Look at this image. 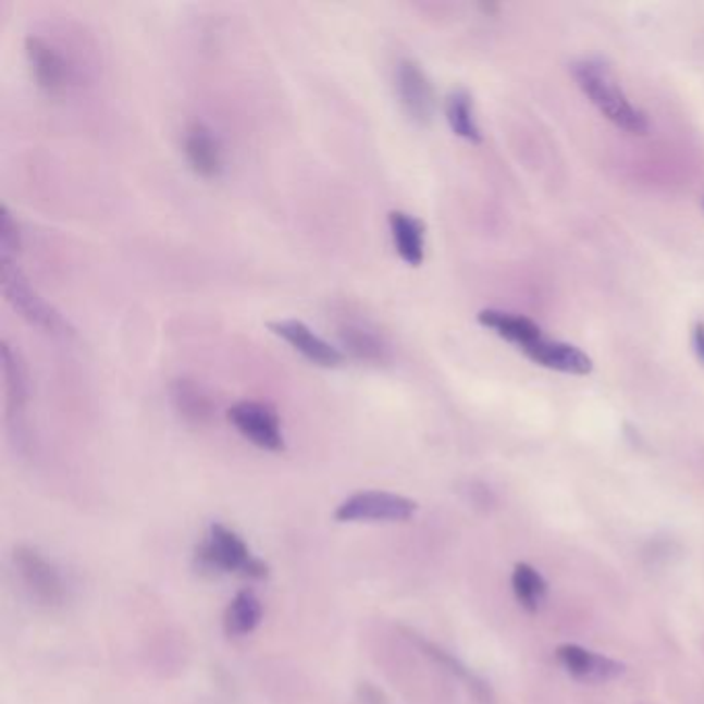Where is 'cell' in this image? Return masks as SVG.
<instances>
[{
  "instance_id": "cell-1",
  "label": "cell",
  "mask_w": 704,
  "mask_h": 704,
  "mask_svg": "<svg viewBox=\"0 0 704 704\" xmlns=\"http://www.w3.org/2000/svg\"><path fill=\"white\" fill-rule=\"evenodd\" d=\"M572 77L583 91L584 98L591 101L607 121L622 128L628 135H646V114L628 100L625 89L604 61L583 59L575 62Z\"/></svg>"
},
{
  "instance_id": "cell-2",
  "label": "cell",
  "mask_w": 704,
  "mask_h": 704,
  "mask_svg": "<svg viewBox=\"0 0 704 704\" xmlns=\"http://www.w3.org/2000/svg\"><path fill=\"white\" fill-rule=\"evenodd\" d=\"M195 558L201 570L213 575L236 572L250 579H264L269 575V566L255 558L248 545L232 529L220 523L211 524L209 535L199 545Z\"/></svg>"
},
{
  "instance_id": "cell-3",
  "label": "cell",
  "mask_w": 704,
  "mask_h": 704,
  "mask_svg": "<svg viewBox=\"0 0 704 704\" xmlns=\"http://www.w3.org/2000/svg\"><path fill=\"white\" fill-rule=\"evenodd\" d=\"M0 277H2V294L21 317L36 329L52 337L71 335V326L64 321L59 310L41 298L40 294L27 282L20 264L13 259H0Z\"/></svg>"
},
{
  "instance_id": "cell-4",
  "label": "cell",
  "mask_w": 704,
  "mask_h": 704,
  "mask_svg": "<svg viewBox=\"0 0 704 704\" xmlns=\"http://www.w3.org/2000/svg\"><path fill=\"white\" fill-rule=\"evenodd\" d=\"M418 510V504L391 492H358L339 504L335 519L339 523H397L409 521Z\"/></svg>"
},
{
  "instance_id": "cell-5",
  "label": "cell",
  "mask_w": 704,
  "mask_h": 704,
  "mask_svg": "<svg viewBox=\"0 0 704 704\" xmlns=\"http://www.w3.org/2000/svg\"><path fill=\"white\" fill-rule=\"evenodd\" d=\"M227 420L248 443L262 450L280 453L285 448L282 420L277 409L269 403L240 402L227 409Z\"/></svg>"
},
{
  "instance_id": "cell-6",
  "label": "cell",
  "mask_w": 704,
  "mask_h": 704,
  "mask_svg": "<svg viewBox=\"0 0 704 704\" xmlns=\"http://www.w3.org/2000/svg\"><path fill=\"white\" fill-rule=\"evenodd\" d=\"M395 89L407 119L428 126L436 112V94L420 62L402 59L395 69Z\"/></svg>"
},
{
  "instance_id": "cell-7",
  "label": "cell",
  "mask_w": 704,
  "mask_h": 704,
  "mask_svg": "<svg viewBox=\"0 0 704 704\" xmlns=\"http://www.w3.org/2000/svg\"><path fill=\"white\" fill-rule=\"evenodd\" d=\"M13 560H15L21 583L25 584V589L32 593L34 600L50 607L64 602L66 589L62 583L61 572L57 570L54 564L48 563L38 549L20 545L13 554Z\"/></svg>"
},
{
  "instance_id": "cell-8",
  "label": "cell",
  "mask_w": 704,
  "mask_h": 704,
  "mask_svg": "<svg viewBox=\"0 0 704 704\" xmlns=\"http://www.w3.org/2000/svg\"><path fill=\"white\" fill-rule=\"evenodd\" d=\"M269 331L287 343L294 351H298L304 360H308L319 368L337 370L345 366V354L339 347L331 345L321 335H317L306 322L298 319H283V321L269 322Z\"/></svg>"
},
{
  "instance_id": "cell-9",
  "label": "cell",
  "mask_w": 704,
  "mask_h": 704,
  "mask_svg": "<svg viewBox=\"0 0 704 704\" xmlns=\"http://www.w3.org/2000/svg\"><path fill=\"white\" fill-rule=\"evenodd\" d=\"M25 54L36 85L48 96H62L71 81V66L61 50L41 36L25 40Z\"/></svg>"
},
{
  "instance_id": "cell-10",
  "label": "cell",
  "mask_w": 704,
  "mask_h": 704,
  "mask_svg": "<svg viewBox=\"0 0 704 704\" xmlns=\"http://www.w3.org/2000/svg\"><path fill=\"white\" fill-rule=\"evenodd\" d=\"M184 156L193 172L207 181H215L223 174L225 158L220 137L205 122H193L184 135Z\"/></svg>"
},
{
  "instance_id": "cell-11",
  "label": "cell",
  "mask_w": 704,
  "mask_h": 704,
  "mask_svg": "<svg viewBox=\"0 0 704 704\" xmlns=\"http://www.w3.org/2000/svg\"><path fill=\"white\" fill-rule=\"evenodd\" d=\"M524 356L538 366H544L547 370H556L563 374H575V376H586L593 372V360L570 343L556 342V339H538L523 349Z\"/></svg>"
},
{
  "instance_id": "cell-12",
  "label": "cell",
  "mask_w": 704,
  "mask_h": 704,
  "mask_svg": "<svg viewBox=\"0 0 704 704\" xmlns=\"http://www.w3.org/2000/svg\"><path fill=\"white\" fill-rule=\"evenodd\" d=\"M556 657L563 664L564 669L581 682H607V680L618 678L625 671V665L604 657V655H597L579 644L558 646Z\"/></svg>"
},
{
  "instance_id": "cell-13",
  "label": "cell",
  "mask_w": 704,
  "mask_h": 704,
  "mask_svg": "<svg viewBox=\"0 0 704 704\" xmlns=\"http://www.w3.org/2000/svg\"><path fill=\"white\" fill-rule=\"evenodd\" d=\"M339 342L349 356L370 366H384L391 362V349L383 335L366 322L349 321L339 324Z\"/></svg>"
},
{
  "instance_id": "cell-14",
  "label": "cell",
  "mask_w": 704,
  "mask_h": 704,
  "mask_svg": "<svg viewBox=\"0 0 704 704\" xmlns=\"http://www.w3.org/2000/svg\"><path fill=\"white\" fill-rule=\"evenodd\" d=\"M0 356H2V379H4L9 418L20 423L32 395L29 372L25 362L21 360L20 351H15L9 343H2Z\"/></svg>"
},
{
  "instance_id": "cell-15",
  "label": "cell",
  "mask_w": 704,
  "mask_h": 704,
  "mask_svg": "<svg viewBox=\"0 0 704 704\" xmlns=\"http://www.w3.org/2000/svg\"><path fill=\"white\" fill-rule=\"evenodd\" d=\"M388 227L402 261L409 267H420L425 257V225L405 211H391Z\"/></svg>"
},
{
  "instance_id": "cell-16",
  "label": "cell",
  "mask_w": 704,
  "mask_h": 704,
  "mask_svg": "<svg viewBox=\"0 0 704 704\" xmlns=\"http://www.w3.org/2000/svg\"><path fill=\"white\" fill-rule=\"evenodd\" d=\"M478 322L490 329L492 333H496L498 337H503L508 343H515L521 351L524 347H529L531 343L542 339V329L521 314H512V312H504V310H496V308H487L478 314Z\"/></svg>"
},
{
  "instance_id": "cell-17",
  "label": "cell",
  "mask_w": 704,
  "mask_h": 704,
  "mask_svg": "<svg viewBox=\"0 0 704 704\" xmlns=\"http://www.w3.org/2000/svg\"><path fill=\"white\" fill-rule=\"evenodd\" d=\"M170 402L184 422L205 425L211 422L215 407L209 393L193 379H176L170 384Z\"/></svg>"
},
{
  "instance_id": "cell-18",
  "label": "cell",
  "mask_w": 704,
  "mask_h": 704,
  "mask_svg": "<svg viewBox=\"0 0 704 704\" xmlns=\"http://www.w3.org/2000/svg\"><path fill=\"white\" fill-rule=\"evenodd\" d=\"M261 618V600L257 597L255 591L244 589L227 605L225 616H223V626L230 637H246L259 626Z\"/></svg>"
},
{
  "instance_id": "cell-19",
  "label": "cell",
  "mask_w": 704,
  "mask_h": 704,
  "mask_svg": "<svg viewBox=\"0 0 704 704\" xmlns=\"http://www.w3.org/2000/svg\"><path fill=\"white\" fill-rule=\"evenodd\" d=\"M446 121L450 131L467 143H482V131L480 124L475 121V110H473V100L469 96V91L465 89H455L448 98H446Z\"/></svg>"
},
{
  "instance_id": "cell-20",
  "label": "cell",
  "mask_w": 704,
  "mask_h": 704,
  "mask_svg": "<svg viewBox=\"0 0 704 704\" xmlns=\"http://www.w3.org/2000/svg\"><path fill=\"white\" fill-rule=\"evenodd\" d=\"M403 634H405L411 643H416V646H420L430 659H434L436 664L443 665L446 671H450L453 676H457L459 680H464L465 684L469 686V688L475 692V696H478L480 701H492L490 688L483 684L482 680H480L478 676H473V674H471V671H469L461 662H457L450 653H446V651H443L441 646H436V644L425 641V639H422L420 634H416L413 630H405V628H403Z\"/></svg>"
},
{
  "instance_id": "cell-21",
  "label": "cell",
  "mask_w": 704,
  "mask_h": 704,
  "mask_svg": "<svg viewBox=\"0 0 704 704\" xmlns=\"http://www.w3.org/2000/svg\"><path fill=\"white\" fill-rule=\"evenodd\" d=\"M512 591L517 602L523 605L527 612L535 614L544 604L547 584L544 577L529 564H517L512 572Z\"/></svg>"
},
{
  "instance_id": "cell-22",
  "label": "cell",
  "mask_w": 704,
  "mask_h": 704,
  "mask_svg": "<svg viewBox=\"0 0 704 704\" xmlns=\"http://www.w3.org/2000/svg\"><path fill=\"white\" fill-rule=\"evenodd\" d=\"M21 250L20 223L7 205L0 207V259H17Z\"/></svg>"
},
{
  "instance_id": "cell-23",
  "label": "cell",
  "mask_w": 704,
  "mask_h": 704,
  "mask_svg": "<svg viewBox=\"0 0 704 704\" xmlns=\"http://www.w3.org/2000/svg\"><path fill=\"white\" fill-rule=\"evenodd\" d=\"M692 345H694V354L699 358V362L704 363V322H699L694 326V333H692Z\"/></svg>"
}]
</instances>
